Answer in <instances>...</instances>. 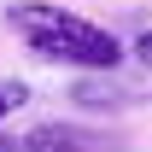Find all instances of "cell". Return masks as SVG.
<instances>
[{
  "instance_id": "obj_1",
  "label": "cell",
  "mask_w": 152,
  "mask_h": 152,
  "mask_svg": "<svg viewBox=\"0 0 152 152\" xmlns=\"http://www.w3.org/2000/svg\"><path fill=\"white\" fill-rule=\"evenodd\" d=\"M6 23L23 35V47L53 64H70V70H117L123 64V41L105 29V23L82 18V12H64V6H47V0H23L6 12Z\"/></svg>"
},
{
  "instance_id": "obj_2",
  "label": "cell",
  "mask_w": 152,
  "mask_h": 152,
  "mask_svg": "<svg viewBox=\"0 0 152 152\" xmlns=\"http://www.w3.org/2000/svg\"><path fill=\"white\" fill-rule=\"evenodd\" d=\"M94 129H76V123H35V129L23 134V152H99Z\"/></svg>"
},
{
  "instance_id": "obj_4",
  "label": "cell",
  "mask_w": 152,
  "mask_h": 152,
  "mask_svg": "<svg viewBox=\"0 0 152 152\" xmlns=\"http://www.w3.org/2000/svg\"><path fill=\"white\" fill-rule=\"evenodd\" d=\"M134 58L152 70V29H140V35H134Z\"/></svg>"
},
{
  "instance_id": "obj_3",
  "label": "cell",
  "mask_w": 152,
  "mask_h": 152,
  "mask_svg": "<svg viewBox=\"0 0 152 152\" xmlns=\"http://www.w3.org/2000/svg\"><path fill=\"white\" fill-rule=\"evenodd\" d=\"M23 99H29V88H23V82H0V123H6V117L18 111Z\"/></svg>"
}]
</instances>
